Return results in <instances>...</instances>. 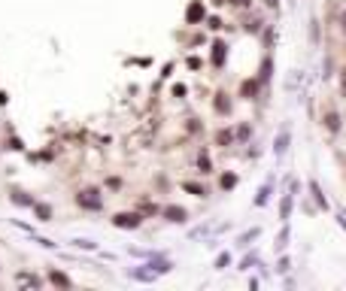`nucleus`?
<instances>
[{
    "mask_svg": "<svg viewBox=\"0 0 346 291\" xmlns=\"http://www.w3.org/2000/svg\"><path fill=\"white\" fill-rule=\"evenodd\" d=\"M76 204H79L82 209H88V212H97V209L103 206V197H100L97 188H82V191L76 194Z\"/></svg>",
    "mask_w": 346,
    "mask_h": 291,
    "instance_id": "1",
    "label": "nucleus"
},
{
    "mask_svg": "<svg viewBox=\"0 0 346 291\" xmlns=\"http://www.w3.org/2000/svg\"><path fill=\"white\" fill-rule=\"evenodd\" d=\"M113 225L116 228H125V231H134V228L143 225V215L140 212H116L113 215Z\"/></svg>",
    "mask_w": 346,
    "mask_h": 291,
    "instance_id": "2",
    "label": "nucleus"
},
{
    "mask_svg": "<svg viewBox=\"0 0 346 291\" xmlns=\"http://www.w3.org/2000/svg\"><path fill=\"white\" fill-rule=\"evenodd\" d=\"M322 124L328 127V134H337V131H340V113H337L331 103L322 109Z\"/></svg>",
    "mask_w": 346,
    "mask_h": 291,
    "instance_id": "3",
    "label": "nucleus"
},
{
    "mask_svg": "<svg viewBox=\"0 0 346 291\" xmlns=\"http://www.w3.org/2000/svg\"><path fill=\"white\" fill-rule=\"evenodd\" d=\"M204 15H207L204 0H191L189 9H186V22H189V25H197V22H204Z\"/></svg>",
    "mask_w": 346,
    "mask_h": 291,
    "instance_id": "4",
    "label": "nucleus"
},
{
    "mask_svg": "<svg viewBox=\"0 0 346 291\" xmlns=\"http://www.w3.org/2000/svg\"><path fill=\"white\" fill-rule=\"evenodd\" d=\"M210 58H213V67H216V70H222V67H225V58H228V43H225V40H216Z\"/></svg>",
    "mask_w": 346,
    "mask_h": 291,
    "instance_id": "5",
    "label": "nucleus"
},
{
    "mask_svg": "<svg viewBox=\"0 0 346 291\" xmlns=\"http://www.w3.org/2000/svg\"><path fill=\"white\" fill-rule=\"evenodd\" d=\"M213 109H216V116H228V113H231V97L225 94V91H216V97H213Z\"/></svg>",
    "mask_w": 346,
    "mask_h": 291,
    "instance_id": "6",
    "label": "nucleus"
},
{
    "mask_svg": "<svg viewBox=\"0 0 346 291\" xmlns=\"http://www.w3.org/2000/svg\"><path fill=\"white\" fill-rule=\"evenodd\" d=\"M161 215L167 218V222H173V225H182V222L189 218V212L182 209V206H164V209H161Z\"/></svg>",
    "mask_w": 346,
    "mask_h": 291,
    "instance_id": "7",
    "label": "nucleus"
},
{
    "mask_svg": "<svg viewBox=\"0 0 346 291\" xmlns=\"http://www.w3.org/2000/svg\"><path fill=\"white\" fill-rule=\"evenodd\" d=\"M237 143V134L231 131V127H219L216 131V146H222V149H228V146Z\"/></svg>",
    "mask_w": 346,
    "mask_h": 291,
    "instance_id": "8",
    "label": "nucleus"
},
{
    "mask_svg": "<svg viewBox=\"0 0 346 291\" xmlns=\"http://www.w3.org/2000/svg\"><path fill=\"white\" fill-rule=\"evenodd\" d=\"M288 143H291V134H288V127H283V131H280V137L273 140V155H285Z\"/></svg>",
    "mask_w": 346,
    "mask_h": 291,
    "instance_id": "9",
    "label": "nucleus"
},
{
    "mask_svg": "<svg viewBox=\"0 0 346 291\" xmlns=\"http://www.w3.org/2000/svg\"><path fill=\"white\" fill-rule=\"evenodd\" d=\"M258 82H261V79H246V82L240 85V97H243V100H252L255 94H258Z\"/></svg>",
    "mask_w": 346,
    "mask_h": 291,
    "instance_id": "10",
    "label": "nucleus"
},
{
    "mask_svg": "<svg viewBox=\"0 0 346 291\" xmlns=\"http://www.w3.org/2000/svg\"><path fill=\"white\" fill-rule=\"evenodd\" d=\"M197 173H213V161H210V155H207V149H200V155H197Z\"/></svg>",
    "mask_w": 346,
    "mask_h": 291,
    "instance_id": "11",
    "label": "nucleus"
},
{
    "mask_svg": "<svg viewBox=\"0 0 346 291\" xmlns=\"http://www.w3.org/2000/svg\"><path fill=\"white\" fill-rule=\"evenodd\" d=\"M127 276H131V279H137V282H155V276H158V273H155V270H131Z\"/></svg>",
    "mask_w": 346,
    "mask_h": 291,
    "instance_id": "12",
    "label": "nucleus"
},
{
    "mask_svg": "<svg viewBox=\"0 0 346 291\" xmlns=\"http://www.w3.org/2000/svg\"><path fill=\"white\" fill-rule=\"evenodd\" d=\"M291 204H295V197H291V194H285L280 200V218H283V222H288V218H291Z\"/></svg>",
    "mask_w": 346,
    "mask_h": 291,
    "instance_id": "13",
    "label": "nucleus"
},
{
    "mask_svg": "<svg viewBox=\"0 0 346 291\" xmlns=\"http://www.w3.org/2000/svg\"><path fill=\"white\" fill-rule=\"evenodd\" d=\"M237 182H240V176H237V173H222V179H219V188H222V191H231Z\"/></svg>",
    "mask_w": 346,
    "mask_h": 291,
    "instance_id": "14",
    "label": "nucleus"
},
{
    "mask_svg": "<svg viewBox=\"0 0 346 291\" xmlns=\"http://www.w3.org/2000/svg\"><path fill=\"white\" fill-rule=\"evenodd\" d=\"M182 188H186L189 194H194V197H207V194H210L207 185H197V182H182Z\"/></svg>",
    "mask_w": 346,
    "mask_h": 291,
    "instance_id": "15",
    "label": "nucleus"
},
{
    "mask_svg": "<svg viewBox=\"0 0 346 291\" xmlns=\"http://www.w3.org/2000/svg\"><path fill=\"white\" fill-rule=\"evenodd\" d=\"M243 30H246V33H258V30H261V18H258V15H249L246 22H243Z\"/></svg>",
    "mask_w": 346,
    "mask_h": 291,
    "instance_id": "16",
    "label": "nucleus"
},
{
    "mask_svg": "<svg viewBox=\"0 0 346 291\" xmlns=\"http://www.w3.org/2000/svg\"><path fill=\"white\" fill-rule=\"evenodd\" d=\"M310 191H313V197H316V204L322 206V209H328V200H325V194H322V188H319V182L313 179L310 182Z\"/></svg>",
    "mask_w": 346,
    "mask_h": 291,
    "instance_id": "17",
    "label": "nucleus"
},
{
    "mask_svg": "<svg viewBox=\"0 0 346 291\" xmlns=\"http://www.w3.org/2000/svg\"><path fill=\"white\" fill-rule=\"evenodd\" d=\"M49 282H52V285H61V288H70V279L64 276V273H58V270L49 273Z\"/></svg>",
    "mask_w": 346,
    "mask_h": 291,
    "instance_id": "18",
    "label": "nucleus"
},
{
    "mask_svg": "<svg viewBox=\"0 0 346 291\" xmlns=\"http://www.w3.org/2000/svg\"><path fill=\"white\" fill-rule=\"evenodd\" d=\"M12 204H18V206H33V197H28L25 191H12Z\"/></svg>",
    "mask_w": 346,
    "mask_h": 291,
    "instance_id": "19",
    "label": "nucleus"
},
{
    "mask_svg": "<svg viewBox=\"0 0 346 291\" xmlns=\"http://www.w3.org/2000/svg\"><path fill=\"white\" fill-rule=\"evenodd\" d=\"M33 209H36V215H40V222H49L52 218V206H46V204H33Z\"/></svg>",
    "mask_w": 346,
    "mask_h": 291,
    "instance_id": "20",
    "label": "nucleus"
},
{
    "mask_svg": "<svg viewBox=\"0 0 346 291\" xmlns=\"http://www.w3.org/2000/svg\"><path fill=\"white\" fill-rule=\"evenodd\" d=\"M267 194H270V182H267V185H261L258 197H255V206H264V204H267Z\"/></svg>",
    "mask_w": 346,
    "mask_h": 291,
    "instance_id": "21",
    "label": "nucleus"
},
{
    "mask_svg": "<svg viewBox=\"0 0 346 291\" xmlns=\"http://www.w3.org/2000/svg\"><path fill=\"white\" fill-rule=\"evenodd\" d=\"M149 267H152L155 273H170V267H173V264H170V261H152Z\"/></svg>",
    "mask_w": 346,
    "mask_h": 291,
    "instance_id": "22",
    "label": "nucleus"
},
{
    "mask_svg": "<svg viewBox=\"0 0 346 291\" xmlns=\"http://www.w3.org/2000/svg\"><path fill=\"white\" fill-rule=\"evenodd\" d=\"M228 264H231V255H228V252H222V255L216 258V270H225Z\"/></svg>",
    "mask_w": 346,
    "mask_h": 291,
    "instance_id": "23",
    "label": "nucleus"
},
{
    "mask_svg": "<svg viewBox=\"0 0 346 291\" xmlns=\"http://www.w3.org/2000/svg\"><path fill=\"white\" fill-rule=\"evenodd\" d=\"M18 285H40L36 276H28V273H18Z\"/></svg>",
    "mask_w": 346,
    "mask_h": 291,
    "instance_id": "24",
    "label": "nucleus"
},
{
    "mask_svg": "<svg viewBox=\"0 0 346 291\" xmlns=\"http://www.w3.org/2000/svg\"><path fill=\"white\" fill-rule=\"evenodd\" d=\"M258 79H261V82H267V79H270V58H264V64H261V73H258Z\"/></svg>",
    "mask_w": 346,
    "mask_h": 291,
    "instance_id": "25",
    "label": "nucleus"
},
{
    "mask_svg": "<svg viewBox=\"0 0 346 291\" xmlns=\"http://www.w3.org/2000/svg\"><path fill=\"white\" fill-rule=\"evenodd\" d=\"M252 137V127L249 124H240V127H237V140H249Z\"/></svg>",
    "mask_w": 346,
    "mask_h": 291,
    "instance_id": "26",
    "label": "nucleus"
},
{
    "mask_svg": "<svg viewBox=\"0 0 346 291\" xmlns=\"http://www.w3.org/2000/svg\"><path fill=\"white\" fill-rule=\"evenodd\" d=\"M73 246H76V249H88V252H94V249H97L91 240H73Z\"/></svg>",
    "mask_w": 346,
    "mask_h": 291,
    "instance_id": "27",
    "label": "nucleus"
},
{
    "mask_svg": "<svg viewBox=\"0 0 346 291\" xmlns=\"http://www.w3.org/2000/svg\"><path fill=\"white\" fill-rule=\"evenodd\" d=\"M285 246H288V228H283V233H280V240H277V249H280V252H283Z\"/></svg>",
    "mask_w": 346,
    "mask_h": 291,
    "instance_id": "28",
    "label": "nucleus"
},
{
    "mask_svg": "<svg viewBox=\"0 0 346 291\" xmlns=\"http://www.w3.org/2000/svg\"><path fill=\"white\" fill-rule=\"evenodd\" d=\"M231 3H234L237 9H246V6H252V0H231Z\"/></svg>",
    "mask_w": 346,
    "mask_h": 291,
    "instance_id": "29",
    "label": "nucleus"
},
{
    "mask_svg": "<svg viewBox=\"0 0 346 291\" xmlns=\"http://www.w3.org/2000/svg\"><path fill=\"white\" fill-rule=\"evenodd\" d=\"M210 28L213 30H222V18H210Z\"/></svg>",
    "mask_w": 346,
    "mask_h": 291,
    "instance_id": "30",
    "label": "nucleus"
},
{
    "mask_svg": "<svg viewBox=\"0 0 346 291\" xmlns=\"http://www.w3.org/2000/svg\"><path fill=\"white\" fill-rule=\"evenodd\" d=\"M252 264H255V255H249V258H243V267H240V270H249Z\"/></svg>",
    "mask_w": 346,
    "mask_h": 291,
    "instance_id": "31",
    "label": "nucleus"
},
{
    "mask_svg": "<svg viewBox=\"0 0 346 291\" xmlns=\"http://www.w3.org/2000/svg\"><path fill=\"white\" fill-rule=\"evenodd\" d=\"M340 73H343V76H340V91H343V97H346V67H343Z\"/></svg>",
    "mask_w": 346,
    "mask_h": 291,
    "instance_id": "32",
    "label": "nucleus"
},
{
    "mask_svg": "<svg viewBox=\"0 0 346 291\" xmlns=\"http://www.w3.org/2000/svg\"><path fill=\"white\" fill-rule=\"evenodd\" d=\"M280 273H288V258H280V267H277Z\"/></svg>",
    "mask_w": 346,
    "mask_h": 291,
    "instance_id": "33",
    "label": "nucleus"
},
{
    "mask_svg": "<svg viewBox=\"0 0 346 291\" xmlns=\"http://www.w3.org/2000/svg\"><path fill=\"white\" fill-rule=\"evenodd\" d=\"M189 67L191 70H200V58H189Z\"/></svg>",
    "mask_w": 346,
    "mask_h": 291,
    "instance_id": "34",
    "label": "nucleus"
},
{
    "mask_svg": "<svg viewBox=\"0 0 346 291\" xmlns=\"http://www.w3.org/2000/svg\"><path fill=\"white\" fill-rule=\"evenodd\" d=\"M264 6H267V9H277V6H280V0H264Z\"/></svg>",
    "mask_w": 346,
    "mask_h": 291,
    "instance_id": "35",
    "label": "nucleus"
},
{
    "mask_svg": "<svg viewBox=\"0 0 346 291\" xmlns=\"http://www.w3.org/2000/svg\"><path fill=\"white\" fill-rule=\"evenodd\" d=\"M213 3H216V6H225V3H231V0H213Z\"/></svg>",
    "mask_w": 346,
    "mask_h": 291,
    "instance_id": "36",
    "label": "nucleus"
},
{
    "mask_svg": "<svg viewBox=\"0 0 346 291\" xmlns=\"http://www.w3.org/2000/svg\"><path fill=\"white\" fill-rule=\"evenodd\" d=\"M343 30H346V15H343Z\"/></svg>",
    "mask_w": 346,
    "mask_h": 291,
    "instance_id": "37",
    "label": "nucleus"
}]
</instances>
